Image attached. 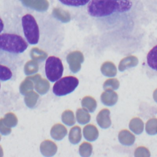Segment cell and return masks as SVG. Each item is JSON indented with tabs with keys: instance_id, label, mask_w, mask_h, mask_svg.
<instances>
[{
	"instance_id": "6da1fadb",
	"label": "cell",
	"mask_w": 157,
	"mask_h": 157,
	"mask_svg": "<svg viewBox=\"0 0 157 157\" xmlns=\"http://www.w3.org/2000/svg\"><path fill=\"white\" fill-rule=\"evenodd\" d=\"M132 6L131 0H91L87 10L91 17L99 18L128 12Z\"/></svg>"
},
{
	"instance_id": "7a4b0ae2",
	"label": "cell",
	"mask_w": 157,
	"mask_h": 157,
	"mask_svg": "<svg viewBox=\"0 0 157 157\" xmlns=\"http://www.w3.org/2000/svg\"><path fill=\"white\" fill-rule=\"evenodd\" d=\"M28 43L18 34L12 33L0 34V51L12 55H19L28 48Z\"/></svg>"
},
{
	"instance_id": "3957f363",
	"label": "cell",
	"mask_w": 157,
	"mask_h": 157,
	"mask_svg": "<svg viewBox=\"0 0 157 157\" xmlns=\"http://www.w3.org/2000/svg\"><path fill=\"white\" fill-rule=\"evenodd\" d=\"M21 26L26 40L30 45L38 44L40 32L38 24L34 17L31 14H26L21 18Z\"/></svg>"
},
{
	"instance_id": "277c9868",
	"label": "cell",
	"mask_w": 157,
	"mask_h": 157,
	"mask_svg": "<svg viewBox=\"0 0 157 157\" xmlns=\"http://www.w3.org/2000/svg\"><path fill=\"white\" fill-rule=\"evenodd\" d=\"M63 65L61 60L55 56H50L45 61V72L47 78L51 82L59 80L63 75Z\"/></svg>"
},
{
	"instance_id": "5b68a950",
	"label": "cell",
	"mask_w": 157,
	"mask_h": 157,
	"mask_svg": "<svg viewBox=\"0 0 157 157\" xmlns=\"http://www.w3.org/2000/svg\"><path fill=\"white\" fill-rule=\"evenodd\" d=\"M78 80L74 76L60 78L53 86V93L58 96H62L72 93L78 86Z\"/></svg>"
},
{
	"instance_id": "8992f818",
	"label": "cell",
	"mask_w": 157,
	"mask_h": 157,
	"mask_svg": "<svg viewBox=\"0 0 157 157\" xmlns=\"http://www.w3.org/2000/svg\"><path fill=\"white\" fill-rule=\"evenodd\" d=\"M84 61V56L82 52L75 51L71 53L67 56V61L69 63L71 70L73 72H77L81 68V64Z\"/></svg>"
},
{
	"instance_id": "52a82bcc",
	"label": "cell",
	"mask_w": 157,
	"mask_h": 157,
	"mask_svg": "<svg viewBox=\"0 0 157 157\" xmlns=\"http://www.w3.org/2000/svg\"><path fill=\"white\" fill-rule=\"evenodd\" d=\"M96 121L101 128H108L111 125L110 110L107 109L101 110L97 115Z\"/></svg>"
},
{
	"instance_id": "ba28073f",
	"label": "cell",
	"mask_w": 157,
	"mask_h": 157,
	"mask_svg": "<svg viewBox=\"0 0 157 157\" xmlns=\"http://www.w3.org/2000/svg\"><path fill=\"white\" fill-rule=\"evenodd\" d=\"M102 102L107 106H112L116 104L118 100V95L113 90H106L101 96Z\"/></svg>"
},
{
	"instance_id": "9c48e42d",
	"label": "cell",
	"mask_w": 157,
	"mask_h": 157,
	"mask_svg": "<svg viewBox=\"0 0 157 157\" xmlns=\"http://www.w3.org/2000/svg\"><path fill=\"white\" fill-rule=\"evenodd\" d=\"M138 64V59L135 56H128L123 58L119 64L118 69L120 71H124L125 69L134 67Z\"/></svg>"
},
{
	"instance_id": "30bf717a",
	"label": "cell",
	"mask_w": 157,
	"mask_h": 157,
	"mask_svg": "<svg viewBox=\"0 0 157 157\" xmlns=\"http://www.w3.org/2000/svg\"><path fill=\"white\" fill-rule=\"evenodd\" d=\"M83 136L88 141H94L98 137L99 132L96 126L93 124H88L84 127Z\"/></svg>"
},
{
	"instance_id": "8fae6325",
	"label": "cell",
	"mask_w": 157,
	"mask_h": 157,
	"mask_svg": "<svg viewBox=\"0 0 157 157\" xmlns=\"http://www.w3.org/2000/svg\"><path fill=\"white\" fill-rule=\"evenodd\" d=\"M118 139L121 144L124 145H131L135 140L134 136L128 130L123 129L119 132Z\"/></svg>"
},
{
	"instance_id": "7c38bea8",
	"label": "cell",
	"mask_w": 157,
	"mask_h": 157,
	"mask_svg": "<svg viewBox=\"0 0 157 157\" xmlns=\"http://www.w3.org/2000/svg\"><path fill=\"white\" fill-rule=\"evenodd\" d=\"M101 71L102 74L107 77H113L117 74V68L115 64L110 61H107L102 64Z\"/></svg>"
},
{
	"instance_id": "4fadbf2b",
	"label": "cell",
	"mask_w": 157,
	"mask_h": 157,
	"mask_svg": "<svg viewBox=\"0 0 157 157\" xmlns=\"http://www.w3.org/2000/svg\"><path fill=\"white\" fill-rule=\"evenodd\" d=\"M147 61L149 67L157 71V45L155 46L148 53Z\"/></svg>"
},
{
	"instance_id": "5bb4252c",
	"label": "cell",
	"mask_w": 157,
	"mask_h": 157,
	"mask_svg": "<svg viewBox=\"0 0 157 157\" xmlns=\"http://www.w3.org/2000/svg\"><path fill=\"white\" fill-rule=\"evenodd\" d=\"M130 129L136 134H139L144 130V123L141 119L139 118H132L129 124Z\"/></svg>"
},
{
	"instance_id": "9a60e30c",
	"label": "cell",
	"mask_w": 157,
	"mask_h": 157,
	"mask_svg": "<svg viewBox=\"0 0 157 157\" xmlns=\"http://www.w3.org/2000/svg\"><path fill=\"white\" fill-rule=\"evenodd\" d=\"M82 107L90 112H93L97 106L96 100L91 96L84 97L82 100Z\"/></svg>"
},
{
	"instance_id": "2e32d148",
	"label": "cell",
	"mask_w": 157,
	"mask_h": 157,
	"mask_svg": "<svg viewBox=\"0 0 157 157\" xmlns=\"http://www.w3.org/2000/svg\"><path fill=\"white\" fill-rule=\"evenodd\" d=\"M13 77V73L11 69L2 64H0V81H7Z\"/></svg>"
},
{
	"instance_id": "e0dca14e",
	"label": "cell",
	"mask_w": 157,
	"mask_h": 157,
	"mask_svg": "<svg viewBox=\"0 0 157 157\" xmlns=\"http://www.w3.org/2000/svg\"><path fill=\"white\" fill-rule=\"evenodd\" d=\"M77 121L80 124H86L90 120V115L85 109H78L76 113Z\"/></svg>"
},
{
	"instance_id": "ac0fdd59",
	"label": "cell",
	"mask_w": 157,
	"mask_h": 157,
	"mask_svg": "<svg viewBox=\"0 0 157 157\" xmlns=\"http://www.w3.org/2000/svg\"><path fill=\"white\" fill-rule=\"evenodd\" d=\"M82 139L81 129L79 126H74L72 128L70 131L69 134V140L72 144H78Z\"/></svg>"
},
{
	"instance_id": "d6986e66",
	"label": "cell",
	"mask_w": 157,
	"mask_h": 157,
	"mask_svg": "<svg viewBox=\"0 0 157 157\" xmlns=\"http://www.w3.org/2000/svg\"><path fill=\"white\" fill-rule=\"evenodd\" d=\"M146 132L150 135L157 134V118H152L150 119L145 125Z\"/></svg>"
},
{
	"instance_id": "ffe728a7",
	"label": "cell",
	"mask_w": 157,
	"mask_h": 157,
	"mask_svg": "<svg viewBox=\"0 0 157 157\" xmlns=\"http://www.w3.org/2000/svg\"><path fill=\"white\" fill-rule=\"evenodd\" d=\"M92 145L88 142H83L80 145L79 153L83 157H88L92 153Z\"/></svg>"
},
{
	"instance_id": "44dd1931",
	"label": "cell",
	"mask_w": 157,
	"mask_h": 157,
	"mask_svg": "<svg viewBox=\"0 0 157 157\" xmlns=\"http://www.w3.org/2000/svg\"><path fill=\"white\" fill-rule=\"evenodd\" d=\"M119 86H120V83L117 79L109 78L104 82L103 85V88L105 90H114L118 89Z\"/></svg>"
},
{
	"instance_id": "7402d4cb",
	"label": "cell",
	"mask_w": 157,
	"mask_h": 157,
	"mask_svg": "<svg viewBox=\"0 0 157 157\" xmlns=\"http://www.w3.org/2000/svg\"><path fill=\"white\" fill-rule=\"evenodd\" d=\"M62 4L68 6H74V7H78L84 6L88 2H90V0H59Z\"/></svg>"
},
{
	"instance_id": "603a6c76",
	"label": "cell",
	"mask_w": 157,
	"mask_h": 157,
	"mask_svg": "<svg viewBox=\"0 0 157 157\" xmlns=\"http://www.w3.org/2000/svg\"><path fill=\"white\" fill-rule=\"evenodd\" d=\"M63 121L68 125H72L75 123V118L74 113L72 111L68 110L63 115Z\"/></svg>"
},
{
	"instance_id": "cb8c5ba5",
	"label": "cell",
	"mask_w": 157,
	"mask_h": 157,
	"mask_svg": "<svg viewBox=\"0 0 157 157\" xmlns=\"http://www.w3.org/2000/svg\"><path fill=\"white\" fill-rule=\"evenodd\" d=\"M134 156L136 157H149L150 156V153L145 147H140L135 150Z\"/></svg>"
},
{
	"instance_id": "d4e9b609",
	"label": "cell",
	"mask_w": 157,
	"mask_h": 157,
	"mask_svg": "<svg viewBox=\"0 0 157 157\" xmlns=\"http://www.w3.org/2000/svg\"><path fill=\"white\" fill-rule=\"evenodd\" d=\"M4 28V24L2 20L0 18V34L2 32Z\"/></svg>"
},
{
	"instance_id": "484cf974",
	"label": "cell",
	"mask_w": 157,
	"mask_h": 157,
	"mask_svg": "<svg viewBox=\"0 0 157 157\" xmlns=\"http://www.w3.org/2000/svg\"><path fill=\"white\" fill-rule=\"evenodd\" d=\"M153 99L157 102V89H156L153 93Z\"/></svg>"
},
{
	"instance_id": "4316f807",
	"label": "cell",
	"mask_w": 157,
	"mask_h": 157,
	"mask_svg": "<svg viewBox=\"0 0 157 157\" xmlns=\"http://www.w3.org/2000/svg\"><path fill=\"white\" fill-rule=\"evenodd\" d=\"M0 88H1V83H0Z\"/></svg>"
}]
</instances>
